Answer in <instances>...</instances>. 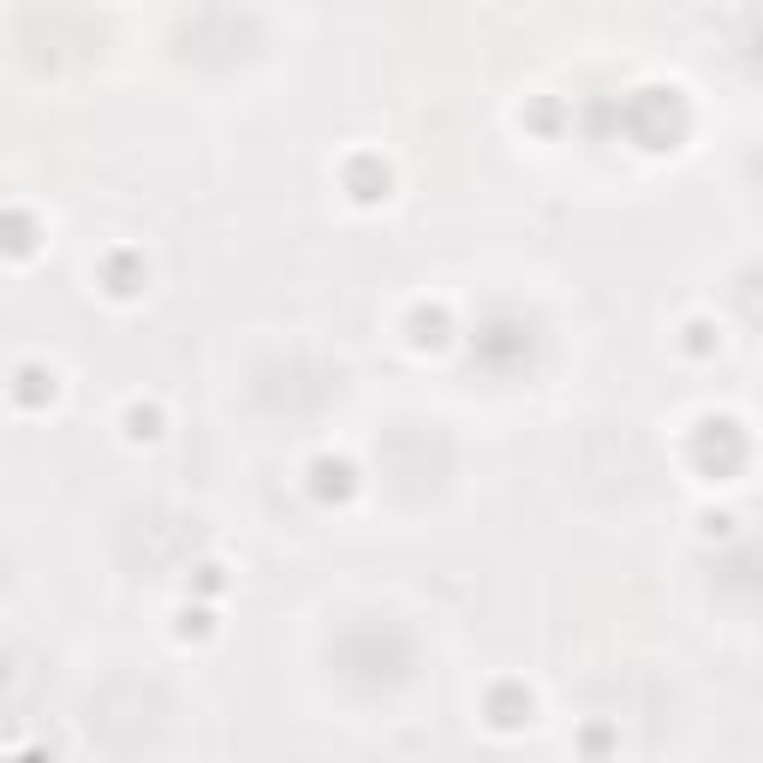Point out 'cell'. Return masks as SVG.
<instances>
[{
  "label": "cell",
  "instance_id": "1",
  "mask_svg": "<svg viewBox=\"0 0 763 763\" xmlns=\"http://www.w3.org/2000/svg\"><path fill=\"white\" fill-rule=\"evenodd\" d=\"M692 453H698V465H703V472H716V477H722L728 465H740V453H745L740 423H733V418H703L698 430H692Z\"/></svg>",
  "mask_w": 763,
  "mask_h": 763
},
{
  "label": "cell",
  "instance_id": "2",
  "mask_svg": "<svg viewBox=\"0 0 763 763\" xmlns=\"http://www.w3.org/2000/svg\"><path fill=\"white\" fill-rule=\"evenodd\" d=\"M311 490L322 495V502H346L352 495V465L346 460H316L311 465Z\"/></svg>",
  "mask_w": 763,
  "mask_h": 763
},
{
  "label": "cell",
  "instance_id": "3",
  "mask_svg": "<svg viewBox=\"0 0 763 763\" xmlns=\"http://www.w3.org/2000/svg\"><path fill=\"white\" fill-rule=\"evenodd\" d=\"M346 180H352V197H358V203L388 197V168H382V161H370V155H364V161H352V173H346Z\"/></svg>",
  "mask_w": 763,
  "mask_h": 763
},
{
  "label": "cell",
  "instance_id": "4",
  "mask_svg": "<svg viewBox=\"0 0 763 763\" xmlns=\"http://www.w3.org/2000/svg\"><path fill=\"white\" fill-rule=\"evenodd\" d=\"M101 281H108L114 299H131V292L143 287V262H131V257H108V262H101Z\"/></svg>",
  "mask_w": 763,
  "mask_h": 763
},
{
  "label": "cell",
  "instance_id": "5",
  "mask_svg": "<svg viewBox=\"0 0 763 763\" xmlns=\"http://www.w3.org/2000/svg\"><path fill=\"white\" fill-rule=\"evenodd\" d=\"M12 400H19V406H42V400H54V376H49V370H36V364H24L19 382H12Z\"/></svg>",
  "mask_w": 763,
  "mask_h": 763
},
{
  "label": "cell",
  "instance_id": "6",
  "mask_svg": "<svg viewBox=\"0 0 763 763\" xmlns=\"http://www.w3.org/2000/svg\"><path fill=\"white\" fill-rule=\"evenodd\" d=\"M126 436H131V442L161 436V412H155V406H131V412H126Z\"/></svg>",
  "mask_w": 763,
  "mask_h": 763
},
{
  "label": "cell",
  "instance_id": "7",
  "mask_svg": "<svg viewBox=\"0 0 763 763\" xmlns=\"http://www.w3.org/2000/svg\"><path fill=\"white\" fill-rule=\"evenodd\" d=\"M412 329H418V334H412L418 346H442V341H448V316H442V311H418Z\"/></svg>",
  "mask_w": 763,
  "mask_h": 763
},
{
  "label": "cell",
  "instance_id": "8",
  "mask_svg": "<svg viewBox=\"0 0 763 763\" xmlns=\"http://www.w3.org/2000/svg\"><path fill=\"white\" fill-rule=\"evenodd\" d=\"M12 257H31V227H24V209H12Z\"/></svg>",
  "mask_w": 763,
  "mask_h": 763
}]
</instances>
